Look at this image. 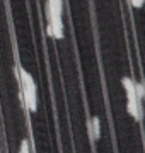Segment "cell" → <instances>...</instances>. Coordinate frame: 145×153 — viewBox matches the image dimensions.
I'll return each instance as SVG.
<instances>
[{
    "mask_svg": "<svg viewBox=\"0 0 145 153\" xmlns=\"http://www.w3.org/2000/svg\"><path fill=\"white\" fill-rule=\"evenodd\" d=\"M63 0H46V19H48V36L55 39H63Z\"/></svg>",
    "mask_w": 145,
    "mask_h": 153,
    "instance_id": "obj_1",
    "label": "cell"
},
{
    "mask_svg": "<svg viewBox=\"0 0 145 153\" xmlns=\"http://www.w3.org/2000/svg\"><path fill=\"white\" fill-rule=\"evenodd\" d=\"M121 85L126 92V99H133L135 97V82L130 76H123L121 78Z\"/></svg>",
    "mask_w": 145,
    "mask_h": 153,
    "instance_id": "obj_5",
    "label": "cell"
},
{
    "mask_svg": "<svg viewBox=\"0 0 145 153\" xmlns=\"http://www.w3.org/2000/svg\"><path fill=\"white\" fill-rule=\"evenodd\" d=\"M19 153H31V148H29V141H28V140H22V141H21Z\"/></svg>",
    "mask_w": 145,
    "mask_h": 153,
    "instance_id": "obj_7",
    "label": "cell"
},
{
    "mask_svg": "<svg viewBox=\"0 0 145 153\" xmlns=\"http://www.w3.org/2000/svg\"><path fill=\"white\" fill-rule=\"evenodd\" d=\"M135 97L138 99L140 102H142L144 97H145V88H144V83L142 82H135Z\"/></svg>",
    "mask_w": 145,
    "mask_h": 153,
    "instance_id": "obj_6",
    "label": "cell"
},
{
    "mask_svg": "<svg viewBox=\"0 0 145 153\" xmlns=\"http://www.w3.org/2000/svg\"><path fill=\"white\" fill-rule=\"evenodd\" d=\"M21 95H22L24 105H26L31 112H36V111H38V92H31V90L21 88Z\"/></svg>",
    "mask_w": 145,
    "mask_h": 153,
    "instance_id": "obj_3",
    "label": "cell"
},
{
    "mask_svg": "<svg viewBox=\"0 0 145 153\" xmlns=\"http://www.w3.org/2000/svg\"><path fill=\"white\" fill-rule=\"evenodd\" d=\"M128 2L133 9H140V7L144 5V0H128Z\"/></svg>",
    "mask_w": 145,
    "mask_h": 153,
    "instance_id": "obj_8",
    "label": "cell"
},
{
    "mask_svg": "<svg viewBox=\"0 0 145 153\" xmlns=\"http://www.w3.org/2000/svg\"><path fill=\"white\" fill-rule=\"evenodd\" d=\"M17 75H19V80H21V88H24V90H31V92H38L36 82H34V78L31 76V73H29L26 68L19 66V68H17Z\"/></svg>",
    "mask_w": 145,
    "mask_h": 153,
    "instance_id": "obj_2",
    "label": "cell"
},
{
    "mask_svg": "<svg viewBox=\"0 0 145 153\" xmlns=\"http://www.w3.org/2000/svg\"><path fill=\"white\" fill-rule=\"evenodd\" d=\"M87 131H89V136L94 140V141H97L101 136V121L97 116H92L89 121H87Z\"/></svg>",
    "mask_w": 145,
    "mask_h": 153,
    "instance_id": "obj_4",
    "label": "cell"
}]
</instances>
